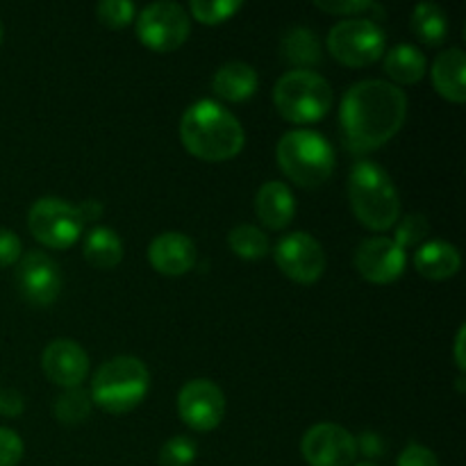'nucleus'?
I'll return each mask as SVG.
<instances>
[{
	"mask_svg": "<svg viewBox=\"0 0 466 466\" xmlns=\"http://www.w3.org/2000/svg\"><path fill=\"white\" fill-rule=\"evenodd\" d=\"M408 118V96L387 80H362L341 96L339 123L355 153H371L394 139Z\"/></svg>",
	"mask_w": 466,
	"mask_h": 466,
	"instance_id": "obj_1",
	"label": "nucleus"
},
{
	"mask_svg": "<svg viewBox=\"0 0 466 466\" xmlns=\"http://www.w3.org/2000/svg\"><path fill=\"white\" fill-rule=\"evenodd\" d=\"M180 139L187 153L203 162H228L244 150L246 132L223 105L198 100L182 114Z\"/></svg>",
	"mask_w": 466,
	"mask_h": 466,
	"instance_id": "obj_2",
	"label": "nucleus"
},
{
	"mask_svg": "<svg viewBox=\"0 0 466 466\" xmlns=\"http://www.w3.org/2000/svg\"><path fill=\"white\" fill-rule=\"evenodd\" d=\"M349 200L355 218L373 232H387L400 218V196L390 173L376 162L355 164L349 176Z\"/></svg>",
	"mask_w": 466,
	"mask_h": 466,
	"instance_id": "obj_3",
	"label": "nucleus"
},
{
	"mask_svg": "<svg viewBox=\"0 0 466 466\" xmlns=\"http://www.w3.org/2000/svg\"><path fill=\"white\" fill-rule=\"evenodd\" d=\"M150 390V371L139 358L118 355L96 369L91 378V403L109 414H127L139 408Z\"/></svg>",
	"mask_w": 466,
	"mask_h": 466,
	"instance_id": "obj_4",
	"label": "nucleus"
},
{
	"mask_svg": "<svg viewBox=\"0 0 466 466\" xmlns=\"http://www.w3.org/2000/svg\"><path fill=\"white\" fill-rule=\"evenodd\" d=\"M280 171L294 185L314 189L330 180L337 155L330 141L314 130H289L280 137L276 148Z\"/></svg>",
	"mask_w": 466,
	"mask_h": 466,
	"instance_id": "obj_5",
	"label": "nucleus"
},
{
	"mask_svg": "<svg viewBox=\"0 0 466 466\" xmlns=\"http://www.w3.org/2000/svg\"><path fill=\"white\" fill-rule=\"evenodd\" d=\"M273 103L278 114L294 126H309L326 116L335 103L332 86L321 73L294 68L273 86Z\"/></svg>",
	"mask_w": 466,
	"mask_h": 466,
	"instance_id": "obj_6",
	"label": "nucleus"
},
{
	"mask_svg": "<svg viewBox=\"0 0 466 466\" xmlns=\"http://www.w3.org/2000/svg\"><path fill=\"white\" fill-rule=\"evenodd\" d=\"M328 53L339 64L364 68L385 55L387 35L371 18H344L328 32Z\"/></svg>",
	"mask_w": 466,
	"mask_h": 466,
	"instance_id": "obj_7",
	"label": "nucleus"
},
{
	"mask_svg": "<svg viewBox=\"0 0 466 466\" xmlns=\"http://www.w3.org/2000/svg\"><path fill=\"white\" fill-rule=\"evenodd\" d=\"M27 230L39 244L48 248L64 250L71 248L85 230V218L76 205L57 198V196H44L35 200L27 212Z\"/></svg>",
	"mask_w": 466,
	"mask_h": 466,
	"instance_id": "obj_8",
	"label": "nucleus"
},
{
	"mask_svg": "<svg viewBox=\"0 0 466 466\" xmlns=\"http://www.w3.org/2000/svg\"><path fill=\"white\" fill-rule=\"evenodd\" d=\"M137 36L153 53H173L180 48L191 32V18L177 3H150L139 12Z\"/></svg>",
	"mask_w": 466,
	"mask_h": 466,
	"instance_id": "obj_9",
	"label": "nucleus"
},
{
	"mask_svg": "<svg viewBox=\"0 0 466 466\" xmlns=\"http://www.w3.org/2000/svg\"><path fill=\"white\" fill-rule=\"evenodd\" d=\"M177 414L182 423L196 432H209L221 426L226 417V394L217 382L194 378L177 394Z\"/></svg>",
	"mask_w": 466,
	"mask_h": 466,
	"instance_id": "obj_10",
	"label": "nucleus"
},
{
	"mask_svg": "<svg viewBox=\"0 0 466 466\" xmlns=\"http://www.w3.org/2000/svg\"><path fill=\"white\" fill-rule=\"evenodd\" d=\"M273 258L278 268L300 285H312L326 271V253L309 232H291L282 237Z\"/></svg>",
	"mask_w": 466,
	"mask_h": 466,
	"instance_id": "obj_11",
	"label": "nucleus"
},
{
	"mask_svg": "<svg viewBox=\"0 0 466 466\" xmlns=\"http://www.w3.org/2000/svg\"><path fill=\"white\" fill-rule=\"evenodd\" d=\"M300 455L309 466H353L358 441L339 423H317L300 440Z\"/></svg>",
	"mask_w": 466,
	"mask_h": 466,
	"instance_id": "obj_12",
	"label": "nucleus"
},
{
	"mask_svg": "<svg viewBox=\"0 0 466 466\" xmlns=\"http://www.w3.org/2000/svg\"><path fill=\"white\" fill-rule=\"evenodd\" d=\"M62 268L41 250H30L18 259L16 285L23 300L35 308H48L62 291Z\"/></svg>",
	"mask_w": 466,
	"mask_h": 466,
	"instance_id": "obj_13",
	"label": "nucleus"
},
{
	"mask_svg": "<svg viewBox=\"0 0 466 466\" xmlns=\"http://www.w3.org/2000/svg\"><path fill=\"white\" fill-rule=\"evenodd\" d=\"M353 267L373 285H390L405 273L408 255L390 237H369L355 248Z\"/></svg>",
	"mask_w": 466,
	"mask_h": 466,
	"instance_id": "obj_14",
	"label": "nucleus"
},
{
	"mask_svg": "<svg viewBox=\"0 0 466 466\" xmlns=\"http://www.w3.org/2000/svg\"><path fill=\"white\" fill-rule=\"evenodd\" d=\"M41 369L50 382L64 390H76L89 373V355L77 341L53 339L41 353Z\"/></svg>",
	"mask_w": 466,
	"mask_h": 466,
	"instance_id": "obj_15",
	"label": "nucleus"
},
{
	"mask_svg": "<svg viewBox=\"0 0 466 466\" xmlns=\"http://www.w3.org/2000/svg\"><path fill=\"white\" fill-rule=\"evenodd\" d=\"M148 262L167 278H180L196 264V244L185 232L168 230L155 237L148 246Z\"/></svg>",
	"mask_w": 466,
	"mask_h": 466,
	"instance_id": "obj_16",
	"label": "nucleus"
},
{
	"mask_svg": "<svg viewBox=\"0 0 466 466\" xmlns=\"http://www.w3.org/2000/svg\"><path fill=\"white\" fill-rule=\"evenodd\" d=\"M255 212L268 230H285L296 217V200L285 182H264L255 196Z\"/></svg>",
	"mask_w": 466,
	"mask_h": 466,
	"instance_id": "obj_17",
	"label": "nucleus"
},
{
	"mask_svg": "<svg viewBox=\"0 0 466 466\" xmlns=\"http://www.w3.org/2000/svg\"><path fill=\"white\" fill-rule=\"evenodd\" d=\"M432 86L444 100L462 105L466 100V57L462 48H449L440 53L431 68Z\"/></svg>",
	"mask_w": 466,
	"mask_h": 466,
	"instance_id": "obj_18",
	"label": "nucleus"
},
{
	"mask_svg": "<svg viewBox=\"0 0 466 466\" xmlns=\"http://www.w3.org/2000/svg\"><path fill=\"white\" fill-rule=\"evenodd\" d=\"M460 267H462V255L449 241H428L414 253V268L428 280H449L458 276Z\"/></svg>",
	"mask_w": 466,
	"mask_h": 466,
	"instance_id": "obj_19",
	"label": "nucleus"
},
{
	"mask_svg": "<svg viewBox=\"0 0 466 466\" xmlns=\"http://www.w3.org/2000/svg\"><path fill=\"white\" fill-rule=\"evenodd\" d=\"M258 86V71L246 62L223 64L212 77V91L228 103H244V100L253 98Z\"/></svg>",
	"mask_w": 466,
	"mask_h": 466,
	"instance_id": "obj_20",
	"label": "nucleus"
},
{
	"mask_svg": "<svg viewBox=\"0 0 466 466\" xmlns=\"http://www.w3.org/2000/svg\"><path fill=\"white\" fill-rule=\"evenodd\" d=\"M385 73L391 77V85H417L426 77L428 59L417 46L399 44L385 53Z\"/></svg>",
	"mask_w": 466,
	"mask_h": 466,
	"instance_id": "obj_21",
	"label": "nucleus"
},
{
	"mask_svg": "<svg viewBox=\"0 0 466 466\" xmlns=\"http://www.w3.org/2000/svg\"><path fill=\"white\" fill-rule=\"evenodd\" d=\"M280 53L285 62L294 64L303 71L323 59L321 41H319L317 32H312L309 27H291V30H287L280 41Z\"/></svg>",
	"mask_w": 466,
	"mask_h": 466,
	"instance_id": "obj_22",
	"label": "nucleus"
},
{
	"mask_svg": "<svg viewBox=\"0 0 466 466\" xmlns=\"http://www.w3.org/2000/svg\"><path fill=\"white\" fill-rule=\"evenodd\" d=\"M86 262L96 268H114L123 259V241L112 228L98 226L85 237V248H82Z\"/></svg>",
	"mask_w": 466,
	"mask_h": 466,
	"instance_id": "obj_23",
	"label": "nucleus"
},
{
	"mask_svg": "<svg viewBox=\"0 0 466 466\" xmlns=\"http://www.w3.org/2000/svg\"><path fill=\"white\" fill-rule=\"evenodd\" d=\"M410 30L414 32L421 44L441 46L449 36V16L444 9L435 3H419L410 18Z\"/></svg>",
	"mask_w": 466,
	"mask_h": 466,
	"instance_id": "obj_24",
	"label": "nucleus"
},
{
	"mask_svg": "<svg viewBox=\"0 0 466 466\" xmlns=\"http://www.w3.org/2000/svg\"><path fill=\"white\" fill-rule=\"evenodd\" d=\"M228 246H230V250L239 259H246V262H258V259L267 258L268 237L267 232L259 230L258 226L241 223V226H235L230 230V235H228Z\"/></svg>",
	"mask_w": 466,
	"mask_h": 466,
	"instance_id": "obj_25",
	"label": "nucleus"
},
{
	"mask_svg": "<svg viewBox=\"0 0 466 466\" xmlns=\"http://www.w3.org/2000/svg\"><path fill=\"white\" fill-rule=\"evenodd\" d=\"M91 408L94 403H91L89 394L76 387V390H66L62 396H57L53 412L55 419L64 426H80L91 417Z\"/></svg>",
	"mask_w": 466,
	"mask_h": 466,
	"instance_id": "obj_26",
	"label": "nucleus"
},
{
	"mask_svg": "<svg viewBox=\"0 0 466 466\" xmlns=\"http://www.w3.org/2000/svg\"><path fill=\"white\" fill-rule=\"evenodd\" d=\"M314 7L344 18H385L387 9L373 0H317Z\"/></svg>",
	"mask_w": 466,
	"mask_h": 466,
	"instance_id": "obj_27",
	"label": "nucleus"
},
{
	"mask_svg": "<svg viewBox=\"0 0 466 466\" xmlns=\"http://www.w3.org/2000/svg\"><path fill=\"white\" fill-rule=\"evenodd\" d=\"M244 7L241 0H191L189 12L203 25H221Z\"/></svg>",
	"mask_w": 466,
	"mask_h": 466,
	"instance_id": "obj_28",
	"label": "nucleus"
},
{
	"mask_svg": "<svg viewBox=\"0 0 466 466\" xmlns=\"http://www.w3.org/2000/svg\"><path fill=\"white\" fill-rule=\"evenodd\" d=\"M198 455V446L191 437L176 435L159 451V466H191Z\"/></svg>",
	"mask_w": 466,
	"mask_h": 466,
	"instance_id": "obj_29",
	"label": "nucleus"
},
{
	"mask_svg": "<svg viewBox=\"0 0 466 466\" xmlns=\"http://www.w3.org/2000/svg\"><path fill=\"white\" fill-rule=\"evenodd\" d=\"M96 16L103 25L112 27V30H121L127 27L137 18V7L130 0H103L96 7Z\"/></svg>",
	"mask_w": 466,
	"mask_h": 466,
	"instance_id": "obj_30",
	"label": "nucleus"
},
{
	"mask_svg": "<svg viewBox=\"0 0 466 466\" xmlns=\"http://www.w3.org/2000/svg\"><path fill=\"white\" fill-rule=\"evenodd\" d=\"M394 228H396L394 241L403 250L421 244V241L428 237V232H431V226H428V221L423 214H410V217H405L403 221L396 223Z\"/></svg>",
	"mask_w": 466,
	"mask_h": 466,
	"instance_id": "obj_31",
	"label": "nucleus"
},
{
	"mask_svg": "<svg viewBox=\"0 0 466 466\" xmlns=\"http://www.w3.org/2000/svg\"><path fill=\"white\" fill-rule=\"evenodd\" d=\"M23 440L9 428L0 426V466H16L23 460Z\"/></svg>",
	"mask_w": 466,
	"mask_h": 466,
	"instance_id": "obj_32",
	"label": "nucleus"
},
{
	"mask_svg": "<svg viewBox=\"0 0 466 466\" xmlns=\"http://www.w3.org/2000/svg\"><path fill=\"white\" fill-rule=\"evenodd\" d=\"M23 255V244L16 232L0 228V268L16 264Z\"/></svg>",
	"mask_w": 466,
	"mask_h": 466,
	"instance_id": "obj_33",
	"label": "nucleus"
},
{
	"mask_svg": "<svg viewBox=\"0 0 466 466\" xmlns=\"http://www.w3.org/2000/svg\"><path fill=\"white\" fill-rule=\"evenodd\" d=\"M396 466H440V460L431 449L421 444H408L399 455Z\"/></svg>",
	"mask_w": 466,
	"mask_h": 466,
	"instance_id": "obj_34",
	"label": "nucleus"
},
{
	"mask_svg": "<svg viewBox=\"0 0 466 466\" xmlns=\"http://www.w3.org/2000/svg\"><path fill=\"white\" fill-rule=\"evenodd\" d=\"M25 410V399L16 390L0 391V414L3 417H18Z\"/></svg>",
	"mask_w": 466,
	"mask_h": 466,
	"instance_id": "obj_35",
	"label": "nucleus"
},
{
	"mask_svg": "<svg viewBox=\"0 0 466 466\" xmlns=\"http://www.w3.org/2000/svg\"><path fill=\"white\" fill-rule=\"evenodd\" d=\"M358 441V449L362 451L367 458H380L382 453H385V444H382V440L378 435H373V432H364Z\"/></svg>",
	"mask_w": 466,
	"mask_h": 466,
	"instance_id": "obj_36",
	"label": "nucleus"
},
{
	"mask_svg": "<svg viewBox=\"0 0 466 466\" xmlns=\"http://www.w3.org/2000/svg\"><path fill=\"white\" fill-rule=\"evenodd\" d=\"M464 337H466V326H460L458 337H455V364H458L460 371H466V360H464Z\"/></svg>",
	"mask_w": 466,
	"mask_h": 466,
	"instance_id": "obj_37",
	"label": "nucleus"
},
{
	"mask_svg": "<svg viewBox=\"0 0 466 466\" xmlns=\"http://www.w3.org/2000/svg\"><path fill=\"white\" fill-rule=\"evenodd\" d=\"M80 214L85 221H91V218H98L100 214H103V205L98 203V200H85V203L80 205Z\"/></svg>",
	"mask_w": 466,
	"mask_h": 466,
	"instance_id": "obj_38",
	"label": "nucleus"
},
{
	"mask_svg": "<svg viewBox=\"0 0 466 466\" xmlns=\"http://www.w3.org/2000/svg\"><path fill=\"white\" fill-rule=\"evenodd\" d=\"M458 390H460V391H464V376H460V378H458Z\"/></svg>",
	"mask_w": 466,
	"mask_h": 466,
	"instance_id": "obj_39",
	"label": "nucleus"
},
{
	"mask_svg": "<svg viewBox=\"0 0 466 466\" xmlns=\"http://www.w3.org/2000/svg\"><path fill=\"white\" fill-rule=\"evenodd\" d=\"M3 36H5V27H3V21H0V44H3Z\"/></svg>",
	"mask_w": 466,
	"mask_h": 466,
	"instance_id": "obj_40",
	"label": "nucleus"
},
{
	"mask_svg": "<svg viewBox=\"0 0 466 466\" xmlns=\"http://www.w3.org/2000/svg\"><path fill=\"white\" fill-rule=\"evenodd\" d=\"M355 466H376V464H371V462H360V464H355Z\"/></svg>",
	"mask_w": 466,
	"mask_h": 466,
	"instance_id": "obj_41",
	"label": "nucleus"
}]
</instances>
